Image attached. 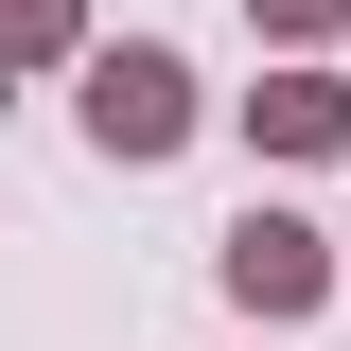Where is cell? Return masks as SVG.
<instances>
[{
    "label": "cell",
    "mask_w": 351,
    "mask_h": 351,
    "mask_svg": "<svg viewBox=\"0 0 351 351\" xmlns=\"http://www.w3.org/2000/svg\"><path fill=\"white\" fill-rule=\"evenodd\" d=\"M88 123H106V158H158V141L193 123V88H176V53H106V71H88Z\"/></svg>",
    "instance_id": "1"
},
{
    "label": "cell",
    "mask_w": 351,
    "mask_h": 351,
    "mask_svg": "<svg viewBox=\"0 0 351 351\" xmlns=\"http://www.w3.org/2000/svg\"><path fill=\"white\" fill-rule=\"evenodd\" d=\"M228 281H246V299L281 316V299L316 281V228H281V211H246V228H228Z\"/></svg>",
    "instance_id": "2"
}]
</instances>
